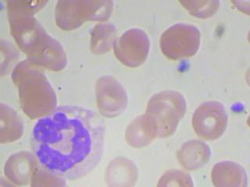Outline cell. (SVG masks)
<instances>
[{
    "instance_id": "obj_6",
    "label": "cell",
    "mask_w": 250,
    "mask_h": 187,
    "mask_svg": "<svg viewBox=\"0 0 250 187\" xmlns=\"http://www.w3.org/2000/svg\"><path fill=\"white\" fill-rule=\"evenodd\" d=\"M200 37L201 34L197 27L187 23H177L161 35L160 49L170 60L190 58L197 53Z\"/></svg>"
},
{
    "instance_id": "obj_19",
    "label": "cell",
    "mask_w": 250,
    "mask_h": 187,
    "mask_svg": "<svg viewBox=\"0 0 250 187\" xmlns=\"http://www.w3.org/2000/svg\"><path fill=\"white\" fill-rule=\"evenodd\" d=\"M158 187H193L191 176L179 170H170L162 175Z\"/></svg>"
},
{
    "instance_id": "obj_14",
    "label": "cell",
    "mask_w": 250,
    "mask_h": 187,
    "mask_svg": "<svg viewBox=\"0 0 250 187\" xmlns=\"http://www.w3.org/2000/svg\"><path fill=\"white\" fill-rule=\"evenodd\" d=\"M0 142L8 144L21 137L23 132V122L18 113L9 105H0Z\"/></svg>"
},
{
    "instance_id": "obj_17",
    "label": "cell",
    "mask_w": 250,
    "mask_h": 187,
    "mask_svg": "<svg viewBox=\"0 0 250 187\" xmlns=\"http://www.w3.org/2000/svg\"><path fill=\"white\" fill-rule=\"evenodd\" d=\"M179 3L195 18L206 19L216 14L220 7V1H180Z\"/></svg>"
},
{
    "instance_id": "obj_16",
    "label": "cell",
    "mask_w": 250,
    "mask_h": 187,
    "mask_svg": "<svg viewBox=\"0 0 250 187\" xmlns=\"http://www.w3.org/2000/svg\"><path fill=\"white\" fill-rule=\"evenodd\" d=\"M117 40V29L111 23H99L91 35V51L94 54H105L111 50Z\"/></svg>"
},
{
    "instance_id": "obj_7",
    "label": "cell",
    "mask_w": 250,
    "mask_h": 187,
    "mask_svg": "<svg viewBox=\"0 0 250 187\" xmlns=\"http://www.w3.org/2000/svg\"><path fill=\"white\" fill-rule=\"evenodd\" d=\"M191 123L199 137L207 140H216L221 137L226 130L228 115L222 104L208 101L195 110Z\"/></svg>"
},
{
    "instance_id": "obj_13",
    "label": "cell",
    "mask_w": 250,
    "mask_h": 187,
    "mask_svg": "<svg viewBox=\"0 0 250 187\" xmlns=\"http://www.w3.org/2000/svg\"><path fill=\"white\" fill-rule=\"evenodd\" d=\"M138 170L135 164L127 158L112 161L105 171V183L109 187H132L136 183Z\"/></svg>"
},
{
    "instance_id": "obj_2",
    "label": "cell",
    "mask_w": 250,
    "mask_h": 187,
    "mask_svg": "<svg viewBox=\"0 0 250 187\" xmlns=\"http://www.w3.org/2000/svg\"><path fill=\"white\" fill-rule=\"evenodd\" d=\"M47 3V1H8V19L11 35L27 58L42 69L57 72L66 66V53L61 43L51 37L35 18Z\"/></svg>"
},
{
    "instance_id": "obj_4",
    "label": "cell",
    "mask_w": 250,
    "mask_h": 187,
    "mask_svg": "<svg viewBox=\"0 0 250 187\" xmlns=\"http://www.w3.org/2000/svg\"><path fill=\"white\" fill-rule=\"evenodd\" d=\"M186 109L187 103L182 94L164 91L151 97L144 115L156 138H167L175 132Z\"/></svg>"
},
{
    "instance_id": "obj_3",
    "label": "cell",
    "mask_w": 250,
    "mask_h": 187,
    "mask_svg": "<svg viewBox=\"0 0 250 187\" xmlns=\"http://www.w3.org/2000/svg\"><path fill=\"white\" fill-rule=\"evenodd\" d=\"M23 112L31 119H41L57 108V96L43 69L27 58L12 73Z\"/></svg>"
},
{
    "instance_id": "obj_12",
    "label": "cell",
    "mask_w": 250,
    "mask_h": 187,
    "mask_svg": "<svg viewBox=\"0 0 250 187\" xmlns=\"http://www.w3.org/2000/svg\"><path fill=\"white\" fill-rule=\"evenodd\" d=\"M215 187H247V175L243 167L233 162H221L215 165L211 171Z\"/></svg>"
},
{
    "instance_id": "obj_8",
    "label": "cell",
    "mask_w": 250,
    "mask_h": 187,
    "mask_svg": "<svg viewBox=\"0 0 250 187\" xmlns=\"http://www.w3.org/2000/svg\"><path fill=\"white\" fill-rule=\"evenodd\" d=\"M150 49V41L143 30L132 28L116 40L113 51L116 57L125 66L136 68L144 63Z\"/></svg>"
},
{
    "instance_id": "obj_5",
    "label": "cell",
    "mask_w": 250,
    "mask_h": 187,
    "mask_svg": "<svg viewBox=\"0 0 250 187\" xmlns=\"http://www.w3.org/2000/svg\"><path fill=\"white\" fill-rule=\"evenodd\" d=\"M113 10L112 1H58L55 10L56 23L61 29L72 31L87 21H105Z\"/></svg>"
},
{
    "instance_id": "obj_9",
    "label": "cell",
    "mask_w": 250,
    "mask_h": 187,
    "mask_svg": "<svg viewBox=\"0 0 250 187\" xmlns=\"http://www.w3.org/2000/svg\"><path fill=\"white\" fill-rule=\"evenodd\" d=\"M96 92L98 109L104 116H117L127 108V92L115 78H100L96 83Z\"/></svg>"
},
{
    "instance_id": "obj_1",
    "label": "cell",
    "mask_w": 250,
    "mask_h": 187,
    "mask_svg": "<svg viewBox=\"0 0 250 187\" xmlns=\"http://www.w3.org/2000/svg\"><path fill=\"white\" fill-rule=\"evenodd\" d=\"M104 121L78 105L57 107L35 123L31 148L39 166L64 179L90 173L104 153Z\"/></svg>"
},
{
    "instance_id": "obj_10",
    "label": "cell",
    "mask_w": 250,
    "mask_h": 187,
    "mask_svg": "<svg viewBox=\"0 0 250 187\" xmlns=\"http://www.w3.org/2000/svg\"><path fill=\"white\" fill-rule=\"evenodd\" d=\"M39 166L35 155L29 152H18L7 160L4 172L7 179L16 185L25 186L31 184V179Z\"/></svg>"
},
{
    "instance_id": "obj_11",
    "label": "cell",
    "mask_w": 250,
    "mask_h": 187,
    "mask_svg": "<svg viewBox=\"0 0 250 187\" xmlns=\"http://www.w3.org/2000/svg\"><path fill=\"white\" fill-rule=\"evenodd\" d=\"M210 148L200 140H190L181 147L177 158L180 165L188 171L197 170L205 166L210 158Z\"/></svg>"
},
{
    "instance_id": "obj_15",
    "label": "cell",
    "mask_w": 250,
    "mask_h": 187,
    "mask_svg": "<svg viewBox=\"0 0 250 187\" xmlns=\"http://www.w3.org/2000/svg\"><path fill=\"white\" fill-rule=\"evenodd\" d=\"M125 138L130 146L140 148L151 144L156 139V136L146 118L143 115L130 123L125 133Z\"/></svg>"
},
{
    "instance_id": "obj_18",
    "label": "cell",
    "mask_w": 250,
    "mask_h": 187,
    "mask_svg": "<svg viewBox=\"0 0 250 187\" xmlns=\"http://www.w3.org/2000/svg\"><path fill=\"white\" fill-rule=\"evenodd\" d=\"M31 187H62L66 186L65 179L57 176L39 166L31 179Z\"/></svg>"
}]
</instances>
